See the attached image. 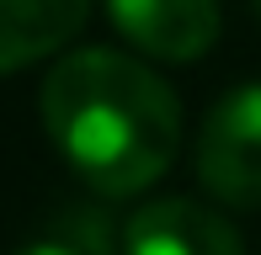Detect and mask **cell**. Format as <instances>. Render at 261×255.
<instances>
[{
    "label": "cell",
    "instance_id": "obj_7",
    "mask_svg": "<svg viewBox=\"0 0 261 255\" xmlns=\"http://www.w3.org/2000/svg\"><path fill=\"white\" fill-rule=\"evenodd\" d=\"M256 11H261V0H256Z\"/></svg>",
    "mask_w": 261,
    "mask_h": 255
},
{
    "label": "cell",
    "instance_id": "obj_4",
    "mask_svg": "<svg viewBox=\"0 0 261 255\" xmlns=\"http://www.w3.org/2000/svg\"><path fill=\"white\" fill-rule=\"evenodd\" d=\"M123 255H245V245L224 213L192 197H160L123 224Z\"/></svg>",
    "mask_w": 261,
    "mask_h": 255
},
{
    "label": "cell",
    "instance_id": "obj_6",
    "mask_svg": "<svg viewBox=\"0 0 261 255\" xmlns=\"http://www.w3.org/2000/svg\"><path fill=\"white\" fill-rule=\"evenodd\" d=\"M11 255H96L80 234H48V239H32V245L11 250Z\"/></svg>",
    "mask_w": 261,
    "mask_h": 255
},
{
    "label": "cell",
    "instance_id": "obj_2",
    "mask_svg": "<svg viewBox=\"0 0 261 255\" xmlns=\"http://www.w3.org/2000/svg\"><path fill=\"white\" fill-rule=\"evenodd\" d=\"M197 181L229 207H261V80L219 96L197 133Z\"/></svg>",
    "mask_w": 261,
    "mask_h": 255
},
{
    "label": "cell",
    "instance_id": "obj_5",
    "mask_svg": "<svg viewBox=\"0 0 261 255\" xmlns=\"http://www.w3.org/2000/svg\"><path fill=\"white\" fill-rule=\"evenodd\" d=\"M91 16V0H0V75L59 53Z\"/></svg>",
    "mask_w": 261,
    "mask_h": 255
},
{
    "label": "cell",
    "instance_id": "obj_1",
    "mask_svg": "<svg viewBox=\"0 0 261 255\" xmlns=\"http://www.w3.org/2000/svg\"><path fill=\"white\" fill-rule=\"evenodd\" d=\"M38 101L54 149L96 197H139L171 170L181 149L176 90L128 53H64Z\"/></svg>",
    "mask_w": 261,
    "mask_h": 255
},
{
    "label": "cell",
    "instance_id": "obj_3",
    "mask_svg": "<svg viewBox=\"0 0 261 255\" xmlns=\"http://www.w3.org/2000/svg\"><path fill=\"white\" fill-rule=\"evenodd\" d=\"M107 16L160 64H192L219 43V0H107Z\"/></svg>",
    "mask_w": 261,
    "mask_h": 255
}]
</instances>
